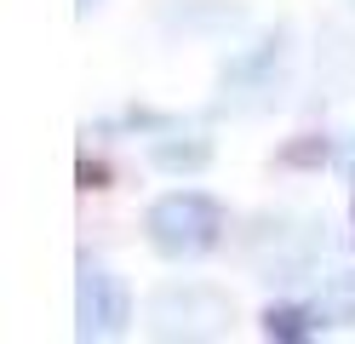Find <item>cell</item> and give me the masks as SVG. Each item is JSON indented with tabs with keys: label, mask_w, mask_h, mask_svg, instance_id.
Masks as SVG:
<instances>
[{
	"label": "cell",
	"mask_w": 355,
	"mask_h": 344,
	"mask_svg": "<svg viewBox=\"0 0 355 344\" xmlns=\"http://www.w3.org/2000/svg\"><path fill=\"white\" fill-rule=\"evenodd\" d=\"M218 236H224V213L201 190H178L149 206V247L161 259H201L207 247H218Z\"/></svg>",
	"instance_id": "obj_1"
},
{
	"label": "cell",
	"mask_w": 355,
	"mask_h": 344,
	"mask_svg": "<svg viewBox=\"0 0 355 344\" xmlns=\"http://www.w3.org/2000/svg\"><path fill=\"white\" fill-rule=\"evenodd\" d=\"M132 316V298L121 287V275H109L103 264H80V293H75V321L86 338H109L121 333Z\"/></svg>",
	"instance_id": "obj_2"
},
{
	"label": "cell",
	"mask_w": 355,
	"mask_h": 344,
	"mask_svg": "<svg viewBox=\"0 0 355 344\" xmlns=\"http://www.w3.org/2000/svg\"><path fill=\"white\" fill-rule=\"evenodd\" d=\"M207 155H212L207 138H189V144H166V138H161V144H155V161H161L166 172H184V167L195 172V167H207Z\"/></svg>",
	"instance_id": "obj_3"
}]
</instances>
